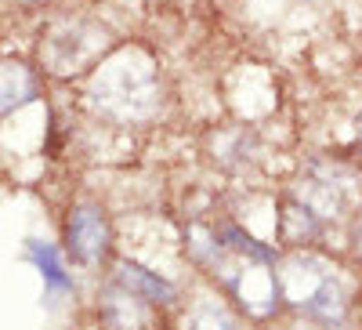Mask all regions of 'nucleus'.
Here are the masks:
<instances>
[{
    "label": "nucleus",
    "instance_id": "nucleus-1",
    "mask_svg": "<svg viewBox=\"0 0 362 330\" xmlns=\"http://www.w3.org/2000/svg\"><path fill=\"white\" fill-rule=\"evenodd\" d=\"M87 106L116 127H145L163 113L167 91L156 55L141 44H119L87 76Z\"/></svg>",
    "mask_w": 362,
    "mask_h": 330
},
{
    "label": "nucleus",
    "instance_id": "nucleus-2",
    "mask_svg": "<svg viewBox=\"0 0 362 330\" xmlns=\"http://www.w3.org/2000/svg\"><path fill=\"white\" fill-rule=\"evenodd\" d=\"M112 51V33L90 18H62L40 40V62L51 76H76L95 69Z\"/></svg>",
    "mask_w": 362,
    "mask_h": 330
},
{
    "label": "nucleus",
    "instance_id": "nucleus-3",
    "mask_svg": "<svg viewBox=\"0 0 362 330\" xmlns=\"http://www.w3.org/2000/svg\"><path fill=\"white\" fill-rule=\"evenodd\" d=\"M293 196L322 222L348 218L358 200V178L341 160H312L293 186Z\"/></svg>",
    "mask_w": 362,
    "mask_h": 330
},
{
    "label": "nucleus",
    "instance_id": "nucleus-4",
    "mask_svg": "<svg viewBox=\"0 0 362 330\" xmlns=\"http://www.w3.org/2000/svg\"><path fill=\"white\" fill-rule=\"evenodd\" d=\"M66 244H69V254L80 265H102L109 258L112 229H109V218H105L102 207H95V203H76L73 207L69 222H66Z\"/></svg>",
    "mask_w": 362,
    "mask_h": 330
},
{
    "label": "nucleus",
    "instance_id": "nucleus-5",
    "mask_svg": "<svg viewBox=\"0 0 362 330\" xmlns=\"http://www.w3.org/2000/svg\"><path fill=\"white\" fill-rule=\"evenodd\" d=\"M112 283H119L124 290H131L134 297L148 305H174L177 302V287L170 280H163L160 273L145 268L141 261H131V258H119L112 265Z\"/></svg>",
    "mask_w": 362,
    "mask_h": 330
},
{
    "label": "nucleus",
    "instance_id": "nucleus-6",
    "mask_svg": "<svg viewBox=\"0 0 362 330\" xmlns=\"http://www.w3.org/2000/svg\"><path fill=\"white\" fill-rule=\"evenodd\" d=\"M322 229H326V222L315 218L297 196H286V200L279 203L276 236L283 239L290 251H305V247H312L315 239H322Z\"/></svg>",
    "mask_w": 362,
    "mask_h": 330
},
{
    "label": "nucleus",
    "instance_id": "nucleus-7",
    "mask_svg": "<svg viewBox=\"0 0 362 330\" xmlns=\"http://www.w3.org/2000/svg\"><path fill=\"white\" fill-rule=\"evenodd\" d=\"M33 98H40V76L25 62H15V58L0 62V120L29 106Z\"/></svg>",
    "mask_w": 362,
    "mask_h": 330
},
{
    "label": "nucleus",
    "instance_id": "nucleus-8",
    "mask_svg": "<svg viewBox=\"0 0 362 330\" xmlns=\"http://www.w3.org/2000/svg\"><path fill=\"white\" fill-rule=\"evenodd\" d=\"M102 323L109 330H145L148 326V302L134 297L119 283H109L102 290Z\"/></svg>",
    "mask_w": 362,
    "mask_h": 330
},
{
    "label": "nucleus",
    "instance_id": "nucleus-9",
    "mask_svg": "<svg viewBox=\"0 0 362 330\" xmlns=\"http://www.w3.org/2000/svg\"><path fill=\"white\" fill-rule=\"evenodd\" d=\"M300 312H305L308 319H315L319 326H341L344 319H348V290H344V283H341V273L337 276H329L305 305H300Z\"/></svg>",
    "mask_w": 362,
    "mask_h": 330
},
{
    "label": "nucleus",
    "instance_id": "nucleus-10",
    "mask_svg": "<svg viewBox=\"0 0 362 330\" xmlns=\"http://www.w3.org/2000/svg\"><path fill=\"white\" fill-rule=\"evenodd\" d=\"M25 258L37 265L47 294H73V276L66 273V261H62V254H58L54 244H47V239H29Z\"/></svg>",
    "mask_w": 362,
    "mask_h": 330
},
{
    "label": "nucleus",
    "instance_id": "nucleus-11",
    "mask_svg": "<svg viewBox=\"0 0 362 330\" xmlns=\"http://www.w3.org/2000/svg\"><path fill=\"white\" fill-rule=\"evenodd\" d=\"M257 135L250 127H232L225 135H218L214 142V153H218V164L225 171H247L257 164Z\"/></svg>",
    "mask_w": 362,
    "mask_h": 330
},
{
    "label": "nucleus",
    "instance_id": "nucleus-12",
    "mask_svg": "<svg viewBox=\"0 0 362 330\" xmlns=\"http://www.w3.org/2000/svg\"><path fill=\"white\" fill-rule=\"evenodd\" d=\"M185 330H239V323L218 297H199L185 316Z\"/></svg>",
    "mask_w": 362,
    "mask_h": 330
},
{
    "label": "nucleus",
    "instance_id": "nucleus-13",
    "mask_svg": "<svg viewBox=\"0 0 362 330\" xmlns=\"http://www.w3.org/2000/svg\"><path fill=\"white\" fill-rule=\"evenodd\" d=\"M355 254L362 258V218H358V229H355Z\"/></svg>",
    "mask_w": 362,
    "mask_h": 330
},
{
    "label": "nucleus",
    "instance_id": "nucleus-14",
    "mask_svg": "<svg viewBox=\"0 0 362 330\" xmlns=\"http://www.w3.org/2000/svg\"><path fill=\"white\" fill-rule=\"evenodd\" d=\"M355 138L362 142V113H358V120H355Z\"/></svg>",
    "mask_w": 362,
    "mask_h": 330
}]
</instances>
